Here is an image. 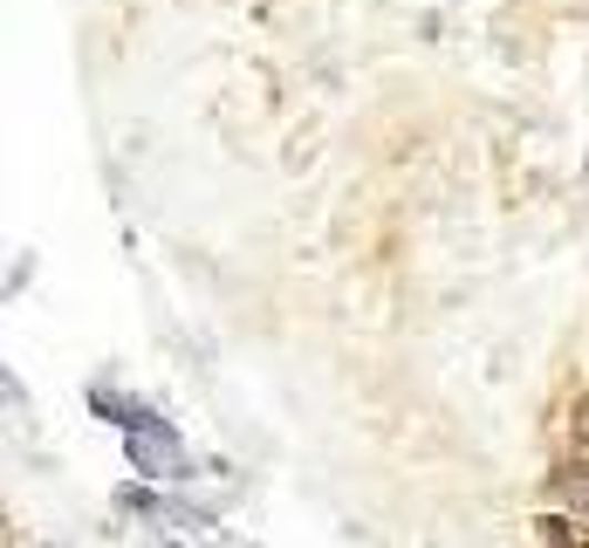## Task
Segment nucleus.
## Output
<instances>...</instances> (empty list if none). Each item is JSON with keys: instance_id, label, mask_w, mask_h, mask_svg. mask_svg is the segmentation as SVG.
<instances>
[{"instance_id": "f257e3e1", "label": "nucleus", "mask_w": 589, "mask_h": 548, "mask_svg": "<svg viewBox=\"0 0 589 548\" xmlns=\"http://www.w3.org/2000/svg\"><path fill=\"white\" fill-rule=\"evenodd\" d=\"M103 412H116V418H124L131 425V459L144 466V474H185V453L172 446V425L165 418H151V412H124V405H116V398H103Z\"/></svg>"}, {"instance_id": "f03ea898", "label": "nucleus", "mask_w": 589, "mask_h": 548, "mask_svg": "<svg viewBox=\"0 0 589 548\" xmlns=\"http://www.w3.org/2000/svg\"><path fill=\"white\" fill-rule=\"evenodd\" d=\"M556 494L576 507V515H589V466H569V474H556Z\"/></svg>"}, {"instance_id": "7ed1b4c3", "label": "nucleus", "mask_w": 589, "mask_h": 548, "mask_svg": "<svg viewBox=\"0 0 589 548\" xmlns=\"http://www.w3.org/2000/svg\"><path fill=\"white\" fill-rule=\"evenodd\" d=\"M576 433H582V446H589V405H576Z\"/></svg>"}]
</instances>
